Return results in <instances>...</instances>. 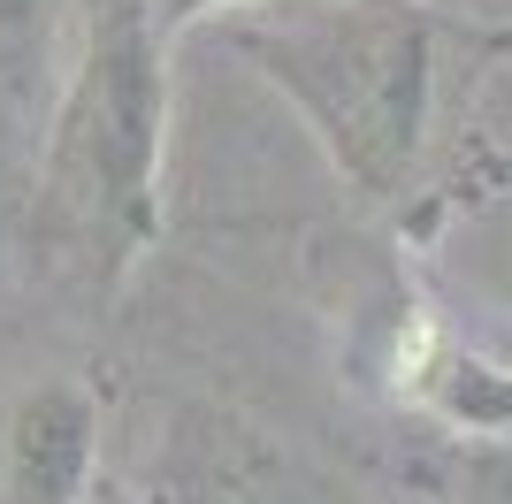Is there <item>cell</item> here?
I'll list each match as a JSON object with an SVG mask.
<instances>
[{
	"label": "cell",
	"mask_w": 512,
	"mask_h": 504,
	"mask_svg": "<svg viewBox=\"0 0 512 504\" xmlns=\"http://www.w3.org/2000/svg\"><path fill=\"white\" fill-rule=\"evenodd\" d=\"M214 39L276 84L360 207H398L428 176L451 77L505 54V31L436 0H245Z\"/></svg>",
	"instance_id": "obj_1"
},
{
	"label": "cell",
	"mask_w": 512,
	"mask_h": 504,
	"mask_svg": "<svg viewBox=\"0 0 512 504\" xmlns=\"http://www.w3.org/2000/svg\"><path fill=\"white\" fill-rule=\"evenodd\" d=\"M169 31L153 0H92L39 168V230L115 291L161 230L169 153Z\"/></svg>",
	"instance_id": "obj_2"
},
{
	"label": "cell",
	"mask_w": 512,
	"mask_h": 504,
	"mask_svg": "<svg viewBox=\"0 0 512 504\" xmlns=\"http://www.w3.org/2000/svg\"><path fill=\"white\" fill-rule=\"evenodd\" d=\"M100 466V398L85 382H39L23 390L0 436V482L8 504H85Z\"/></svg>",
	"instance_id": "obj_3"
},
{
	"label": "cell",
	"mask_w": 512,
	"mask_h": 504,
	"mask_svg": "<svg viewBox=\"0 0 512 504\" xmlns=\"http://www.w3.org/2000/svg\"><path fill=\"white\" fill-rule=\"evenodd\" d=\"M428 405L451 420V428H474V436H512V367H490L474 352H451L436 375H428Z\"/></svg>",
	"instance_id": "obj_4"
},
{
	"label": "cell",
	"mask_w": 512,
	"mask_h": 504,
	"mask_svg": "<svg viewBox=\"0 0 512 504\" xmlns=\"http://www.w3.org/2000/svg\"><path fill=\"white\" fill-rule=\"evenodd\" d=\"M54 8H62V0H0V62L8 69H23L31 54H46Z\"/></svg>",
	"instance_id": "obj_5"
},
{
	"label": "cell",
	"mask_w": 512,
	"mask_h": 504,
	"mask_svg": "<svg viewBox=\"0 0 512 504\" xmlns=\"http://www.w3.org/2000/svg\"><path fill=\"white\" fill-rule=\"evenodd\" d=\"M161 8V31L169 39H184V31H199V23H214V16H230V8H245V0H153Z\"/></svg>",
	"instance_id": "obj_6"
}]
</instances>
